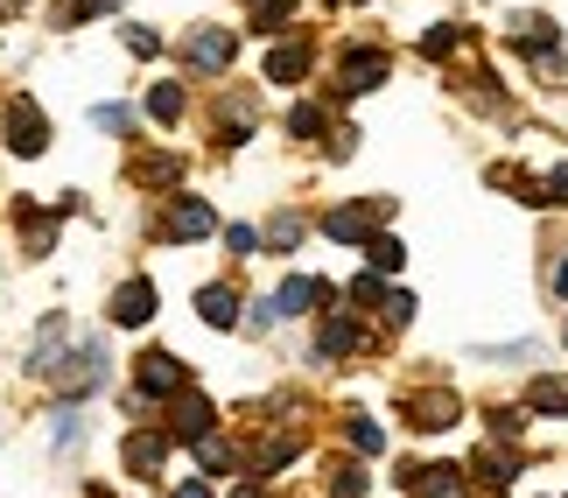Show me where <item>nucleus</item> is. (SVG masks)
Here are the masks:
<instances>
[{
  "label": "nucleus",
  "instance_id": "f257e3e1",
  "mask_svg": "<svg viewBox=\"0 0 568 498\" xmlns=\"http://www.w3.org/2000/svg\"><path fill=\"white\" fill-rule=\"evenodd\" d=\"M42 379H50L63 400H84V394H99V386H105V344H99V337L71 344V352H63V358H57Z\"/></svg>",
  "mask_w": 568,
  "mask_h": 498
},
{
  "label": "nucleus",
  "instance_id": "f03ea898",
  "mask_svg": "<svg viewBox=\"0 0 568 498\" xmlns=\"http://www.w3.org/2000/svg\"><path fill=\"white\" fill-rule=\"evenodd\" d=\"M134 400H183V358L176 352H148L141 365H134Z\"/></svg>",
  "mask_w": 568,
  "mask_h": 498
},
{
  "label": "nucleus",
  "instance_id": "7ed1b4c3",
  "mask_svg": "<svg viewBox=\"0 0 568 498\" xmlns=\"http://www.w3.org/2000/svg\"><path fill=\"white\" fill-rule=\"evenodd\" d=\"M211 232H217V211H211L204 197H169V218L155 225V240L190 246V240H211Z\"/></svg>",
  "mask_w": 568,
  "mask_h": 498
},
{
  "label": "nucleus",
  "instance_id": "20e7f679",
  "mask_svg": "<svg viewBox=\"0 0 568 498\" xmlns=\"http://www.w3.org/2000/svg\"><path fill=\"white\" fill-rule=\"evenodd\" d=\"M232 57H239V35L232 29H211V21H204V29L183 35V63H190V71H204V78L232 71Z\"/></svg>",
  "mask_w": 568,
  "mask_h": 498
},
{
  "label": "nucleus",
  "instance_id": "39448f33",
  "mask_svg": "<svg viewBox=\"0 0 568 498\" xmlns=\"http://www.w3.org/2000/svg\"><path fill=\"white\" fill-rule=\"evenodd\" d=\"M0 134H8L14 155H29V162H36L42 148H50V120H42L29 99H8V120H0Z\"/></svg>",
  "mask_w": 568,
  "mask_h": 498
},
{
  "label": "nucleus",
  "instance_id": "423d86ee",
  "mask_svg": "<svg viewBox=\"0 0 568 498\" xmlns=\"http://www.w3.org/2000/svg\"><path fill=\"white\" fill-rule=\"evenodd\" d=\"M379 218H393V197H379L373 211H365V204H344V211H331V218H323V232H331V240H344V246H365Z\"/></svg>",
  "mask_w": 568,
  "mask_h": 498
},
{
  "label": "nucleus",
  "instance_id": "0eeeda50",
  "mask_svg": "<svg viewBox=\"0 0 568 498\" xmlns=\"http://www.w3.org/2000/svg\"><path fill=\"white\" fill-rule=\"evenodd\" d=\"M386 84V50H352L337 71V99H358V92H379Z\"/></svg>",
  "mask_w": 568,
  "mask_h": 498
},
{
  "label": "nucleus",
  "instance_id": "6e6552de",
  "mask_svg": "<svg viewBox=\"0 0 568 498\" xmlns=\"http://www.w3.org/2000/svg\"><path fill=\"white\" fill-rule=\"evenodd\" d=\"M400 485H407L414 498H470V478H464L456 464H428V470H407Z\"/></svg>",
  "mask_w": 568,
  "mask_h": 498
},
{
  "label": "nucleus",
  "instance_id": "1a4fd4ad",
  "mask_svg": "<svg viewBox=\"0 0 568 498\" xmlns=\"http://www.w3.org/2000/svg\"><path fill=\"white\" fill-rule=\"evenodd\" d=\"M253 126H260V105L246 92H225V105H217V141L239 148V141H253Z\"/></svg>",
  "mask_w": 568,
  "mask_h": 498
},
{
  "label": "nucleus",
  "instance_id": "9d476101",
  "mask_svg": "<svg viewBox=\"0 0 568 498\" xmlns=\"http://www.w3.org/2000/svg\"><path fill=\"white\" fill-rule=\"evenodd\" d=\"M456 415H464V400H456L449 386H435V394H414V428H428V436L456 428Z\"/></svg>",
  "mask_w": 568,
  "mask_h": 498
},
{
  "label": "nucleus",
  "instance_id": "9b49d317",
  "mask_svg": "<svg viewBox=\"0 0 568 498\" xmlns=\"http://www.w3.org/2000/svg\"><path fill=\"white\" fill-rule=\"evenodd\" d=\"M126 176H134L141 190H169V197H176V183H183V155H134V162H126Z\"/></svg>",
  "mask_w": 568,
  "mask_h": 498
},
{
  "label": "nucleus",
  "instance_id": "f8f14e48",
  "mask_svg": "<svg viewBox=\"0 0 568 498\" xmlns=\"http://www.w3.org/2000/svg\"><path fill=\"white\" fill-rule=\"evenodd\" d=\"M155 316V281H126V288H113V323L120 331H134V323Z\"/></svg>",
  "mask_w": 568,
  "mask_h": 498
},
{
  "label": "nucleus",
  "instance_id": "ddd939ff",
  "mask_svg": "<svg viewBox=\"0 0 568 498\" xmlns=\"http://www.w3.org/2000/svg\"><path fill=\"white\" fill-rule=\"evenodd\" d=\"M211 428H217L211 400H176V415H169V443H204Z\"/></svg>",
  "mask_w": 568,
  "mask_h": 498
},
{
  "label": "nucleus",
  "instance_id": "4468645a",
  "mask_svg": "<svg viewBox=\"0 0 568 498\" xmlns=\"http://www.w3.org/2000/svg\"><path fill=\"white\" fill-rule=\"evenodd\" d=\"M513 42H519L527 57L555 63V21H548V14H519V21H513Z\"/></svg>",
  "mask_w": 568,
  "mask_h": 498
},
{
  "label": "nucleus",
  "instance_id": "2eb2a0df",
  "mask_svg": "<svg viewBox=\"0 0 568 498\" xmlns=\"http://www.w3.org/2000/svg\"><path fill=\"white\" fill-rule=\"evenodd\" d=\"M310 78V42H274L267 50V84H295Z\"/></svg>",
  "mask_w": 568,
  "mask_h": 498
},
{
  "label": "nucleus",
  "instance_id": "dca6fc26",
  "mask_svg": "<svg viewBox=\"0 0 568 498\" xmlns=\"http://www.w3.org/2000/svg\"><path fill=\"white\" fill-rule=\"evenodd\" d=\"M196 316H204L211 331H232V323H239V295L225 288V281H211V288H196Z\"/></svg>",
  "mask_w": 568,
  "mask_h": 498
},
{
  "label": "nucleus",
  "instance_id": "f3484780",
  "mask_svg": "<svg viewBox=\"0 0 568 498\" xmlns=\"http://www.w3.org/2000/svg\"><path fill=\"white\" fill-rule=\"evenodd\" d=\"M162 457H169V436H126V470L134 478H155Z\"/></svg>",
  "mask_w": 568,
  "mask_h": 498
},
{
  "label": "nucleus",
  "instance_id": "a211bd4d",
  "mask_svg": "<svg viewBox=\"0 0 568 498\" xmlns=\"http://www.w3.org/2000/svg\"><path fill=\"white\" fill-rule=\"evenodd\" d=\"M316 295H331V288H316L310 274H288V281H281V295H274V309H281V316H310Z\"/></svg>",
  "mask_w": 568,
  "mask_h": 498
},
{
  "label": "nucleus",
  "instance_id": "6ab92c4d",
  "mask_svg": "<svg viewBox=\"0 0 568 498\" xmlns=\"http://www.w3.org/2000/svg\"><path fill=\"white\" fill-rule=\"evenodd\" d=\"M57 344H63V316L50 309V316H42V331H36V344H29V373H50V365H57Z\"/></svg>",
  "mask_w": 568,
  "mask_h": 498
},
{
  "label": "nucleus",
  "instance_id": "aec40b11",
  "mask_svg": "<svg viewBox=\"0 0 568 498\" xmlns=\"http://www.w3.org/2000/svg\"><path fill=\"white\" fill-rule=\"evenodd\" d=\"M470 470H477V478H485L491 491H506V485L519 478V457H513V449H485V457H477Z\"/></svg>",
  "mask_w": 568,
  "mask_h": 498
},
{
  "label": "nucleus",
  "instance_id": "412c9836",
  "mask_svg": "<svg viewBox=\"0 0 568 498\" xmlns=\"http://www.w3.org/2000/svg\"><path fill=\"white\" fill-rule=\"evenodd\" d=\"M352 344H358V323L352 316H331V323H323V337H316V352L323 358H352Z\"/></svg>",
  "mask_w": 568,
  "mask_h": 498
},
{
  "label": "nucleus",
  "instance_id": "4be33fe9",
  "mask_svg": "<svg viewBox=\"0 0 568 498\" xmlns=\"http://www.w3.org/2000/svg\"><path fill=\"white\" fill-rule=\"evenodd\" d=\"M365 260H373V274H400V260H407V246L393 240V232H373V240H365Z\"/></svg>",
  "mask_w": 568,
  "mask_h": 498
},
{
  "label": "nucleus",
  "instance_id": "5701e85b",
  "mask_svg": "<svg viewBox=\"0 0 568 498\" xmlns=\"http://www.w3.org/2000/svg\"><path fill=\"white\" fill-rule=\"evenodd\" d=\"M344 436H352L358 457H379V449H386V428H379L373 415H352V428H344Z\"/></svg>",
  "mask_w": 568,
  "mask_h": 498
},
{
  "label": "nucleus",
  "instance_id": "b1692460",
  "mask_svg": "<svg viewBox=\"0 0 568 498\" xmlns=\"http://www.w3.org/2000/svg\"><path fill=\"white\" fill-rule=\"evenodd\" d=\"M148 113H155L162 126H176L183 120V84H155V92H148Z\"/></svg>",
  "mask_w": 568,
  "mask_h": 498
},
{
  "label": "nucleus",
  "instance_id": "393cba45",
  "mask_svg": "<svg viewBox=\"0 0 568 498\" xmlns=\"http://www.w3.org/2000/svg\"><path fill=\"white\" fill-rule=\"evenodd\" d=\"M267 246H274V253H295V246H302V211H281V218L267 225Z\"/></svg>",
  "mask_w": 568,
  "mask_h": 498
},
{
  "label": "nucleus",
  "instance_id": "a878e982",
  "mask_svg": "<svg viewBox=\"0 0 568 498\" xmlns=\"http://www.w3.org/2000/svg\"><path fill=\"white\" fill-rule=\"evenodd\" d=\"M225 246H232V260H253V253H267V232H253V225H225Z\"/></svg>",
  "mask_w": 568,
  "mask_h": 498
},
{
  "label": "nucleus",
  "instance_id": "bb28decb",
  "mask_svg": "<svg viewBox=\"0 0 568 498\" xmlns=\"http://www.w3.org/2000/svg\"><path fill=\"white\" fill-rule=\"evenodd\" d=\"M288 126H295L302 141H316V134H323V105H316V99H302L295 113H288Z\"/></svg>",
  "mask_w": 568,
  "mask_h": 498
},
{
  "label": "nucleus",
  "instance_id": "cd10ccee",
  "mask_svg": "<svg viewBox=\"0 0 568 498\" xmlns=\"http://www.w3.org/2000/svg\"><path fill=\"white\" fill-rule=\"evenodd\" d=\"M288 14H295V0H260V8H253V29H281Z\"/></svg>",
  "mask_w": 568,
  "mask_h": 498
},
{
  "label": "nucleus",
  "instance_id": "c85d7f7f",
  "mask_svg": "<svg viewBox=\"0 0 568 498\" xmlns=\"http://www.w3.org/2000/svg\"><path fill=\"white\" fill-rule=\"evenodd\" d=\"M379 316L393 323V331H400V323L414 316V295H400V288H386V302H379Z\"/></svg>",
  "mask_w": 568,
  "mask_h": 498
},
{
  "label": "nucleus",
  "instance_id": "c756f323",
  "mask_svg": "<svg viewBox=\"0 0 568 498\" xmlns=\"http://www.w3.org/2000/svg\"><path fill=\"white\" fill-rule=\"evenodd\" d=\"M534 407H540V415H561V407H568V394H561L555 379H534Z\"/></svg>",
  "mask_w": 568,
  "mask_h": 498
},
{
  "label": "nucleus",
  "instance_id": "7c9ffc66",
  "mask_svg": "<svg viewBox=\"0 0 568 498\" xmlns=\"http://www.w3.org/2000/svg\"><path fill=\"white\" fill-rule=\"evenodd\" d=\"M365 485H373V478H365V470H358V464H344L331 491H337V498H365Z\"/></svg>",
  "mask_w": 568,
  "mask_h": 498
},
{
  "label": "nucleus",
  "instance_id": "2f4dec72",
  "mask_svg": "<svg viewBox=\"0 0 568 498\" xmlns=\"http://www.w3.org/2000/svg\"><path fill=\"white\" fill-rule=\"evenodd\" d=\"M92 126H105V134H126V126H134V113H126V105H99Z\"/></svg>",
  "mask_w": 568,
  "mask_h": 498
},
{
  "label": "nucleus",
  "instance_id": "473e14b6",
  "mask_svg": "<svg viewBox=\"0 0 568 498\" xmlns=\"http://www.w3.org/2000/svg\"><path fill=\"white\" fill-rule=\"evenodd\" d=\"M352 302H358V309H373V302H386V288H379V274H358V281H352Z\"/></svg>",
  "mask_w": 568,
  "mask_h": 498
},
{
  "label": "nucleus",
  "instance_id": "72a5a7b5",
  "mask_svg": "<svg viewBox=\"0 0 568 498\" xmlns=\"http://www.w3.org/2000/svg\"><path fill=\"white\" fill-rule=\"evenodd\" d=\"M456 50V29H449V21H443V29H428L422 35V57H449Z\"/></svg>",
  "mask_w": 568,
  "mask_h": 498
},
{
  "label": "nucleus",
  "instance_id": "f704fd0d",
  "mask_svg": "<svg viewBox=\"0 0 568 498\" xmlns=\"http://www.w3.org/2000/svg\"><path fill=\"white\" fill-rule=\"evenodd\" d=\"M105 8H120V0H71V8H63L57 21H63V29H71V21H84V14H105Z\"/></svg>",
  "mask_w": 568,
  "mask_h": 498
},
{
  "label": "nucleus",
  "instance_id": "c9c22d12",
  "mask_svg": "<svg viewBox=\"0 0 568 498\" xmlns=\"http://www.w3.org/2000/svg\"><path fill=\"white\" fill-rule=\"evenodd\" d=\"M519 428H527V421H519L513 407H498V415H491V436H498V443H519Z\"/></svg>",
  "mask_w": 568,
  "mask_h": 498
},
{
  "label": "nucleus",
  "instance_id": "e433bc0d",
  "mask_svg": "<svg viewBox=\"0 0 568 498\" xmlns=\"http://www.w3.org/2000/svg\"><path fill=\"white\" fill-rule=\"evenodd\" d=\"M540 204H568V162L555 169V176H548V183H540Z\"/></svg>",
  "mask_w": 568,
  "mask_h": 498
},
{
  "label": "nucleus",
  "instance_id": "4c0bfd02",
  "mask_svg": "<svg viewBox=\"0 0 568 498\" xmlns=\"http://www.w3.org/2000/svg\"><path fill=\"white\" fill-rule=\"evenodd\" d=\"M71 443H78V415L63 407V415H57V449H71Z\"/></svg>",
  "mask_w": 568,
  "mask_h": 498
},
{
  "label": "nucleus",
  "instance_id": "58836bf2",
  "mask_svg": "<svg viewBox=\"0 0 568 498\" xmlns=\"http://www.w3.org/2000/svg\"><path fill=\"white\" fill-rule=\"evenodd\" d=\"M176 498H211V485L196 478V485H176Z\"/></svg>",
  "mask_w": 568,
  "mask_h": 498
},
{
  "label": "nucleus",
  "instance_id": "ea45409f",
  "mask_svg": "<svg viewBox=\"0 0 568 498\" xmlns=\"http://www.w3.org/2000/svg\"><path fill=\"white\" fill-rule=\"evenodd\" d=\"M232 498H267V491H260V485H239V491H232Z\"/></svg>",
  "mask_w": 568,
  "mask_h": 498
},
{
  "label": "nucleus",
  "instance_id": "a19ab883",
  "mask_svg": "<svg viewBox=\"0 0 568 498\" xmlns=\"http://www.w3.org/2000/svg\"><path fill=\"white\" fill-rule=\"evenodd\" d=\"M555 288H561V295H568V260H561V267H555Z\"/></svg>",
  "mask_w": 568,
  "mask_h": 498
}]
</instances>
